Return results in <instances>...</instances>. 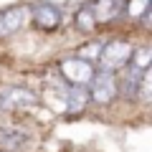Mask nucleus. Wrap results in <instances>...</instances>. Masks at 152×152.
<instances>
[{"label":"nucleus","instance_id":"f257e3e1","mask_svg":"<svg viewBox=\"0 0 152 152\" xmlns=\"http://www.w3.org/2000/svg\"><path fill=\"white\" fill-rule=\"evenodd\" d=\"M132 51H134V46L129 41H124V38H114V41L104 43L102 53L96 58L99 71H104V74H117V71L127 69L129 66V58H132Z\"/></svg>","mask_w":152,"mask_h":152},{"label":"nucleus","instance_id":"f03ea898","mask_svg":"<svg viewBox=\"0 0 152 152\" xmlns=\"http://www.w3.org/2000/svg\"><path fill=\"white\" fill-rule=\"evenodd\" d=\"M38 104V94L28 86H3L0 89V112H26Z\"/></svg>","mask_w":152,"mask_h":152},{"label":"nucleus","instance_id":"7ed1b4c3","mask_svg":"<svg viewBox=\"0 0 152 152\" xmlns=\"http://www.w3.org/2000/svg\"><path fill=\"white\" fill-rule=\"evenodd\" d=\"M86 91H89V102L99 104V107H107V104H112L114 99L119 96V81H117V76H114V74L96 71L94 79L89 81Z\"/></svg>","mask_w":152,"mask_h":152},{"label":"nucleus","instance_id":"20e7f679","mask_svg":"<svg viewBox=\"0 0 152 152\" xmlns=\"http://www.w3.org/2000/svg\"><path fill=\"white\" fill-rule=\"evenodd\" d=\"M58 71H61V76H64V81L69 84V86H89V81H91L94 74H96L94 64L81 61V58H76V56L64 58L58 64Z\"/></svg>","mask_w":152,"mask_h":152},{"label":"nucleus","instance_id":"39448f33","mask_svg":"<svg viewBox=\"0 0 152 152\" xmlns=\"http://www.w3.org/2000/svg\"><path fill=\"white\" fill-rule=\"evenodd\" d=\"M28 18H31V23L38 31L53 33V31H58L61 20H64V13H61V8L53 5V3H36V5H31V10H28Z\"/></svg>","mask_w":152,"mask_h":152},{"label":"nucleus","instance_id":"423d86ee","mask_svg":"<svg viewBox=\"0 0 152 152\" xmlns=\"http://www.w3.org/2000/svg\"><path fill=\"white\" fill-rule=\"evenodd\" d=\"M33 145V134L20 127H0V152H26Z\"/></svg>","mask_w":152,"mask_h":152},{"label":"nucleus","instance_id":"0eeeda50","mask_svg":"<svg viewBox=\"0 0 152 152\" xmlns=\"http://www.w3.org/2000/svg\"><path fill=\"white\" fill-rule=\"evenodd\" d=\"M26 23H28V8L13 5V8L0 10V38L18 33L20 28H26Z\"/></svg>","mask_w":152,"mask_h":152},{"label":"nucleus","instance_id":"6e6552de","mask_svg":"<svg viewBox=\"0 0 152 152\" xmlns=\"http://www.w3.org/2000/svg\"><path fill=\"white\" fill-rule=\"evenodd\" d=\"M124 3L127 0H94L91 3V10H94V18H96V26L99 23H112L124 13Z\"/></svg>","mask_w":152,"mask_h":152},{"label":"nucleus","instance_id":"1a4fd4ad","mask_svg":"<svg viewBox=\"0 0 152 152\" xmlns=\"http://www.w3.org/2000/svg\"><path fill=\"white\" fill-rule=\"evenodd\" d=\"M86 107H89L86 86H66V94H64V112L66 114H81Z\"/></svg>","mask_w":152,"mask_h":152},{"label":"nucleus","instance_id":"9d476101","mask_svg":"<svg viewBox=\"0 0 152 152\" xmlns=\"http://www.w3.org/2000/svg\"><path fill=\"white\" fill-rule=\"evenodd\" d=\"M129 64H132L129 69H134L137 74H142V71H150V64H152V46H147V43L134 46Z\"/></svg>","mask_w":152,"mask_h":152},{"label":"nucleus","instance_id":"9b49d317","mask_svg":"<svg viewBox=\"0 0 152 152\" xmlns=\"http://www.w3.org/2000/svg\"><path fill=\"white\" fill-rule=\"evenodd\" d=\"M74 26H76V31H81V33H91L94 28H96V18H94L91 3L81 5L79 10L74 13Z\"/></svg>","mask_w":152,"mask_h":152},{"label":"nucleus","instance_id":"f8f14e48","mask_svg":"<svg viewBox=\"0 0 152 152\" xmlns=\"http://www.w3.org/2000/svg\"><path fill=\"white\" fill-rule=\"evenodd\" d=\"M147 13H150V0H127L124 3V15L132 20H140Z\"/></svg>","mask_w":152,"mask_h":152},{"label":"nucleus","instance_id":"ddd939ff","mask_svg":"<svg viewBox=\"0 0 152 152\" xmlns=\"http://www.w3.org/2000/svg\"><path fill=\"white\" fill-rule=\"evenodd\" d=\"M102 46H104V43H99V41H89V43H84L81 48L76 51V58L94 64V61L99 58V53H102Z\"/></svg>","mask_w":152,"mask_h":152}]
</instances>
